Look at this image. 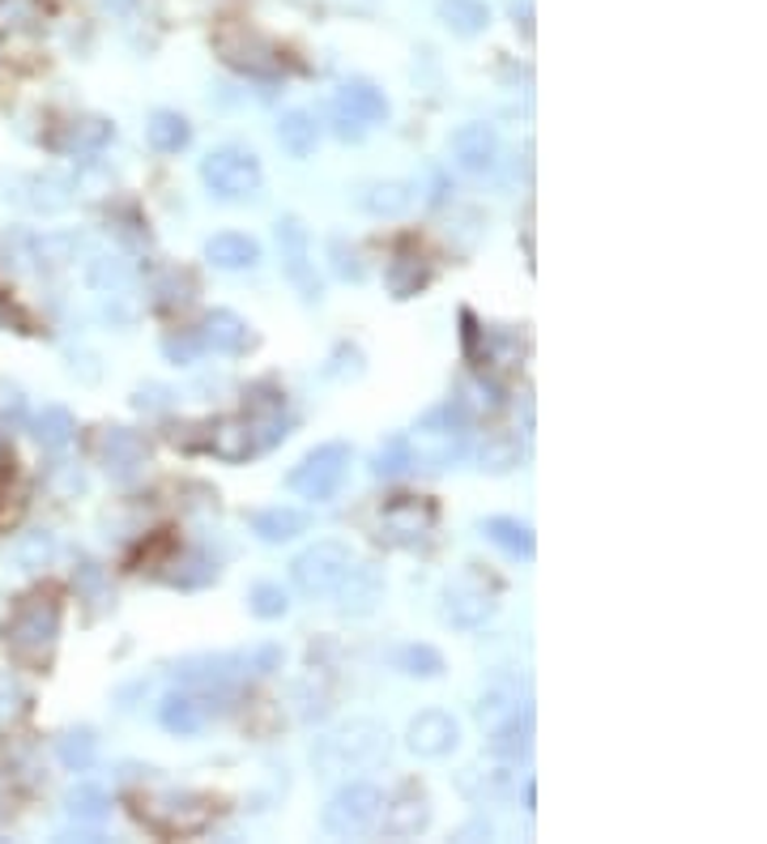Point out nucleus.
Wrapping results in <instances>:
<instances>
[{
    "label": "nucleus",
    "instance_id": "29",
    "mask_svg": "<svg viewBox=\"0 0 767 844\" xmlns=\"http://www.w3.org/2000/svg\"><path fill=\"white\" fill-rule=\"evenodd\" d=\"M426 282H431V264L414 248H401L384 269V286L392 299H414L418 291H426Z\"/></svg>",
    "mask_w": 767,
    "mask_h": 844
},
{
    "label": "nucleus",
    "instance_id": "39",
    "mask_svg": "<svg viewBox=\"0 0 767 844\" xmlns=\"http://www.w3.org/2000/svg\"><path fill=\"white\" fill-rule=\"evenodd\" d=\"M440 22L461 39H474L490 26V9L482 0H440Z\"/></svg>",
    "mask_w": 767,
    "mask_h": 844
},
{
    "label": "nucleus",
    "instance_id": "36",
    "mask_svg": "<svg viewBox=\"0 0 767 844\" xmlns=\"http://www.w3.org/2000/svg\"><path fill=\"white\" fill-rule=\"evenodd\" d=\"M333 713V686H328V674L324 670H312L294 682V716L299 721H324Z\"/></svg>",
    "mask_w": 767,
    "mask_h": 844
},
{
    "label": "nucleus",
    "instance_id": "19",
    "mask_svg": "<svg viewBox=\"0 0 767 844\" xmlns=\"http://www.w3.org/2000/svg\"><path fill=\"white\" fill-rule=\"evenodd\" d=\"M406 747L414 750L418 759H444L461 747V721L444 708H426L410 721L406 729Z\"/></svg>",
    "mask_w": 767,
    "mask_h": 844
},
{
    "label": "nucleus",
    "instance_id": "33",
    "mask_svg": "<svg viewBox=\"0 0 767 844\" xmlns=\"http://www.w3.org/2000/svg\"><path fill=\"white\" fill-rule=\"evenodd\" d=\"M145 141H150V150H159V154H180V150H188L192 145L188 116L159 107V111L150 116V125H145Z\"/></svg>",
    "mask_w": 767,
    "mask_h": 844
},
{
    "label": "nucleus",
    "instance_id": "7",
    "mask_svg": "<svg viewBox=\"0 0 767 844\" xmlns=\"http://www.w3.org/2000/svg\"><path fill=\"white\" fill-rule=\"evenodd\" d=\"M0 201L31 214H61L77 201V193H73V175L64 171H31V175L13 171V175H0Z\"/></svg>",
    "mask_w": 767,
    "mask_h": 844
},
{
    "label": "nucleus",
    "instance_id": "42",
    "mask_svg": "<svg viewBox=\"0 0 767 844\" xmlns=\"http://www.w3.org/2000/svg\"><path fill=\"white\" fill-rule=\"evenodd\" d=\"M73 431H77V422H73V414L64 405H43L34 414V440L43 448H52V453H61V448L73 444Z\"/></svg>",
    "mask_w": 767,
    "mask_h": 844
},
{
    "label": "nucleus",
    "instance_id": "28",
    "mask_svg": "<svg viewBox=\"0 0 767 844\" xmlns=\"http://www.w3.org/2000/svg\"><path fill=\"white\" fill-rule=\"evenodd\" d=\"M252 533L264 542V547H282V542H294L299 533H307L312 529V517L303 512V508H260V512H252Z\"/></svg>",
    "mask_w": 767,
    "mask_h": 844
},
{
    "label": "nucleus",
    "instance_id": "61",
    "mask_svg": "<svg viewBox=\"0 0 767 844\" xmlns=\"http://www.w3.org/2000/svg\"><path fill=\"white\" fill-rule=\"evenodd\" d=\"M0 465H4V440H0Z\"/></svg>",
    "mask_w": 767,
    "mask_h": 844
},
{
    "label": "nucleus",
    "instance_id": "52",
    "mask_svg": "<svg viewBox=\"0 0 767 844\" xmlns=\"http://www.w3.org/2000/svg\"><path fill=\"white\" fill-rule=\"evenodd\" d=\"M111 188H116L111 171H107V166H98L95 159H86V163L73 171V193L77 196H107Z\"/></svg>",
    "mask_w": 767,
    "mask_h": 844
},
{
    "label": "nucleus",
    "instance_id": "34",
    "mask_svg": "<svg viewBox=\"0 0 767 844\" xmlns=\"http://www.w3.org/2000/svg\"><path fill=\"white\" fill-rule=\"evenodd\" d=\"M111 141H116V125L102 120V116H90V120L64 125V137L56 141V150H64V154H98Z\"/></svg>",
    "mask_w": 767,
    "mask_h": 844
},
{
    "label": "nucleus",
    "instance_id": "40",
    "mask_svg": "<svg viewBox=\"0 0 767 844\" xmlns=\"http://www.w3.org/2000/svg\"><path fill=\"white\" fill-rule=\"evenodd\" d=\"M56 759L68 772H90L98 764V738L95 729H68L56 738Z\"/></svg>",
    "mask_w": 767,
    "mask_h": 844
},
{
    "label": "nucleus",
    "instance_id": "10",
    "mask_svg": "<svg viewBox=\"0 0 767 844\" xmlns=\"http://www.w3.org/2000/svg\"><path fill=\"white\" fill-rule=\"evenodd\" d=\"M278 252H282V273H287V282L299 291V299L312 307L324 299V286H320L316 278V260H312V235L303 227V218H278Z\"/></svg>",
    "mask_w": 767,
    "mask_h": 844
},
{
    "label": "nucleus",
    "instance_id": "3",
    "mask_svg": "<svg viewBox=\"0 0 767 844\" xmlns=\"http://www.w3.org/2000/svg\"><path fill=\"white\" fill-rule=\"evenodd\" d=\"M201 180H205L209 196H218V201H252L264 188V166L252 150L223 145V150H209L201 159Z\"/></svg>",
    "mask_w": 767,
    "mask_h": 844
},
{
    "label": "nucleus",
    "instance_id": "27",
    "mask_svg": "<svg viewBox=\"0 0 767 844\" xmlns=\"http://www.w3.org/2000/svg\"><path fill=\"white\" fill-rule=\"evenodd\" d=\"M205 260L223 273H239V269H252L260 264V244L252 235H239V230H223V235H209L205 239Z\"/></svg>",
    "mask_w": 767,
    "mask_h": 844
},
{
    "label": "nucleus",
    "instance_id": "35",
    "mask_svg": "<svg viewBox=\"0 0 767 844\" xmlns=\"http://www.w3.org/2000/svg\"><path fill=\"white\" fill-rule=\"evenodd\" d=\"M278 141H282V150H287L290 159H312L320 145V125L312 111H287L282 120H278Z\"/></svg>",
    "mask_w": 767,
    "mask_h": 844
},
{
    "label": "nucleus",
    "instance_id": "1",
    "mask_svg": "<svg viewBox=\"0 0 767 844\" xmlns=\"http://www.w3.org/2000/svg\"><path fill=\"white\" fill-rule=\"evenodd\" d=\"M410 444V469H447L452 461L465 456V444H469V410L465 401H440L431 405L418 426L406 435Z\"/></svg>",
    "mask_w": 767,
    "mask_h": 844
},
{
    "label": "nucleus",
    "instance_id": "4",
    "mask_svg": "<svg viewBox=\"0 0 767 844\" xmlns=\"http://www.w3.org/2000/svg\"><path fill=\"white\" fill-rule=\"evenodd\" d=\"M346 474H350V444L333 440V444H320V448H312V453L303 456V461L290 469L287 483L290 490L303 495L307 504H328V499H337Z\"/></svg>",
    "mask_w": 767,
    "mask_h": 844
},
{
    "label": "nucleus",
    "instance_id": "32",
    "mask_svg": "<svg viewBox=\"0 0 767 844\" xmlns=\"http://www.w3.org/2000/svg\"><path fill=\"white\" fill-rule=\"evenodd\" d=\"M482 533H486V542H495V547H499V551H508L511 559H533V554H538V538H533V529H529L525 520H516V517L482 520Z\"/></svg>",
    "mask_w": 767,
    "mask_h": 844
},
{
    "label": "nucleus",
    "instance_id": "6",
    "mask_svg": "<svg viewBox=\"0 0 767 844\" xmlns=\"http://www.w3.org/2000/svg\"><path fill=\"white\" fill-rule=\"evenodd\" d=\"M380 811H384L380 789L367 785V780H354V785H342V789L328 798L320 823H324L328 836H367V832H376Z\"/></svg>",
    "mask_w": 767,
    "mask_h": 844
},
{
    "label": "nucleus",
    "instance_id": "5",
    "mask_svg": "<svg viewBox=\"0 0 767 844\" xmlns=\"http://www.w3.org/2000/svg\"><path fill=\"white\" fill-rule=\"evenodd\" d=\"M354 567V554L346 542L324 538L316 547H307L303 554H294L290 563V581L303 597H333V588L342 585V576Z\"/></svg>",
    "mask_w": 767,
    "mask_h": 844
},
{
    "label": "nucleus",
    "instance_id": "37",
    "mask_svg": "<svg viewBox=\"0 0 767 844\" xmlns=\"http://www.w3.org/2000/svg\"><path fill=\"white\" fill-rule=\"evenodd\" d=\"M162 581L175 588H205L218 581V563L205 551H184L180 559H171V572H162Z\"/></svg>",
    "mask_w": 767,
    "mask_h": 844
},
{
    "label": "nucleus",
    "instance_id": "57",
    "mask_svg": "<svg viewBox=\"0 0 767 844\" xmlns=\"http://www.w3.org/2000/svg\"><path fill=\"white\" fill-rule=\"evenodd\" d=\"M474 392H478V410H490V414H495V410L504 405V392L495 389L490 380H474Z\"/></svg>",
    "mask_w": 767,
    "mask_h": 844
},
{
    "label": "nucleus",
    "instance_id": "26",
    "mask_svg": "<svg viewBox=\"0 0 767 844\" xmlns=\"http://www.w3.org/2000/svg\"><path fill=\"white\" fill-rule=\"evenodd\" d=\"M456 789L469 798V802H508L511 793H516V772H511V764H490V768H465L461 777H456Z\"/></svg>",
    "mask_w": 767,
    "mask_h": 844
},
{
    "label": "nucleus",
    "instance_id": "41",
    "mask_svg": "<svg viewBox=\"0 0 767 844\" xmlns=\"http://www.w3.org/2000/svg\"><path fill=\"white\" fill-rule=\"evenodd\" d=\"M150 294H154V307H159V312H175V307L192 303L196 282H192L188 269H162V273H154V282H150Z\"/></svg>",
    "mask_w": 767,
    "mask_h": 844
},
{
    "label": "nucleus",
    "instance_id": "30",
    "mask_svg": "<svg viewBox=\"0 0 767 844\" xmlns=\"http://www.w3.org/2000/svg\"><path fill=\"white\" fill-rule=\"evenodd\" d=\"M482 474H490V478H504L511 474L520 461H525V444H520V435L516 431H486L478 444V453H474Z\"/></svg>",
    "mask_w": 767,
    "mask_h": 844
},
{
    "label": "nucleus",
    "instance_id": "14",
    "mask_svg": "<svg viewBox=\"0 0 767 844\" xmlns=\"http://www.w3.org/2000/svg\"><path fill=\"white\" fill-rule=\"evenodd\" d=\"M495 610H499V597L478 576H461L456 585L444 588V623H452L456 631H478L495 618Z\"/></svg>",
    "mask_w": 767,
    "mask_h": 844
},
{
    "label": "nucleus",
    "instance_id": "46",
    "mask_svg": "<svg viewBox=\"0 0 767 844\" xmlns=\"http://www.w3.org/2000/svg\"><path fill=\"white\" fill-rule=\"evenodd\" d=\"M68 814L77 819V823H102L107 814H111V798L95 789V785H77L73 793H68Z\"/></svg>",
    "mask_w": 767,
    "mask_h": 844
},
{
    "label": "nucleus",
    "instance_id": "47",
    "mask_svg": "<svg viewBox=\"0 0 767 844\" xmlns=\"http://www.w3.org/2000/svg\"><path fill=\"white\" fill-rule=\"evenodd\" d=\"M328 260H333V273H337L342 282H363V278H367L363 252H358V244H350L346 235H333V239H328Z\"/></svg>",
    "mask_w": 767,
    "mask_h": 844
},
{
    "label": "nucleus",
    "instance_id": "58",
    "mask_svg": "<svg viewBox=\"0 0 767 844\" xmlns=\"http://www.w3.org/2000/svg\"><path fill=\"white\" fill-rule=\"evenodd\" d=\"M68 371H73V376H82L86 385H95L98 380V358L95 355H73L68 358Z\"/></svg>",
    "mask_w": 767,
    "mask_h": 844
},
{
    "label": "nucleus",
    "instance_id": "12",
    "mask_svg": "<svg viewBox=\"0 0 767 844\" xmlns=\"http://www.w3.org/2000/svg\"><path fill=\"white\" fill-rule=\"evenodd\" d=\"M98 461L107 469V478L116 483H137L150 465V444L141 431L132 426H102L98 431Z\"/></svg>",
    "mask_w": 767,
    "mask_h": 844
},
{
    "label": "nucleus",
    "instance_id": "43",
    "mask_svg": "<svg viewBox=\"0 0 767 844\" xmlns=\"http://www.w3.org/2000/svg\"><path fill=\"white\" fill-rule=\"evenodd\" d=\"M392 666L406 674V679H440L447 666H444V652L435 645H401L392 652Z\"/></svg>",
    "mask_w": 767,
    "mask_h": 844
},
{
    "label": "nucleus",
    "instance_id": "44",
    "mask_svg": "<svg viewBox=\"0 0 767 844\" xmlns=\"http://www.w3.org/2000/svg\"><path fill=\"white\" fill-rule=\"evenodd\" d=\"M511 708H520V682L516 679H495L486 691H482V700L474 704V713H478L482 725H495V721H504Z\"/></svg>",
    "mask_w": 767,
    "mask_h": 844
},
{
    "label": "nucleus",
    "instance_id": "22",
    "mask_svg": "<svg viewBox=\"0 0 767 844\" xmlns=\"http://www.w3.org/2000/svg\"><path fill=\"white\" fill-rule=\"evenodd\" d=\"M333 593H337V610H342L346 618H367L384 602L380 567H371V563L350 567V572L342 576V585L333 588Z\"/></svg>",
    "mask_w": 767,
    "mask_h": 844
},
{
    "label": "nucleus",
    "instance_id": "59",
    "mask_svg": "<svg viewBox=\"0 0 767 844\" xmlns=\"http://www.w3.org/2000/svg\"><path fill=\"white\" fill-rule=\"evenodd\" d=\"M478 836L482 841H490V836H495V823H490V819H474V823H465V827L456 832V841H478Z\"/></svg>",
    "mask_w": 767,
    "mask_h": 844
},
{
    "label": "nucleus",
    "instance_id": "17",
    "mask_svg": "<svg viewBox=\"0 0 767 844\" xmlns=\"http://www.w3.org/2000/svg\"><path fill=\"white\" fill-rule=\"evenodd\" d=\"M447 150H452V163L461 166L465 175H490L499 166V154H504L495 125H482V120L461 125L447 137Z\"/></svg>",
    "mask_w": 767,
    "mask_h": 844
},
{
    "label": "nucleus",
    "instance_id": "20",
    "mask_svg": "<svg viewBox=\"0 0 767 844\" xmlns=\"http://www.w3.org/2000/svg\"><path fill=\"white\" fill-rule=\"evenodd\" d=\"M226 695L214 700V691H184V695H166L159 704V725L166 734H175V738H192V734H201L205 729V721L214 713H223V708H214V704H223Z\"/></svg>",
    "mask_w": 767,
    "mask_h": 844
},
{
    "label": "nucleus",
    "instance_id": "50",
    "mask_svg": "<svg viewBox=\"0 0 767 844\" xmlns=\"http://www.w3.org/2000/svg\"><path fill=\"white\" fill-rule=\"evenodd\" d=\"M363 371H367V358H363V350L354 342L333 346V355L324 363V380H358Z\"/></svg>",
    "mask_w": 767,
    "mask_h": 844
},
{
    "label": "nucleus",
    "instance_id": "9",
    "mask_svg": "<svg viewBox=\"0 0 767 844\" xmlns=\"http://www.w3.org/2000/svg\"><path fill=\"white\" fill-rule=\"evenodd\" d=\"M61 636V602L56 597H22V606L4 623V640L18 652H47Z\"/></svg>",
    "mask_w": 767,
    "mask_h": 844
},
{
    "label": "nucleus",
    "instance_id": "18",
    "mask_svg": "<svg viewBox=\"0 0 767 844\" xmlns=\"http://www.w3.org/2000/svg\"><path fill=\"white\" fill-rule=\"evenodd\" d=\"M376 827H380L384 836H392V841L422 836L431 827V798L418 785H401L392 798H384V811Z\"/></svg>",
    "mask_w": 767,
    "mask_h": 844
},
{
    "label": "nucleus",
    "instance_id": "24",
    "mask_svg": "<svg viewBox=\"0 0 767 844\" xmlns=\"http://www.w3.org/2000/svg\"><path fill=\"white\" fill-rule=\"evenodd\" d=\"M86 248V235L77 230H52V235H31L26 239V260H31L39 273H61L73 260L82 257Z\"/></svg>",
    "mask_w": 767,
    "mask_h": 844
},
{
    "label": "nucleus",
    "instance_id": "2",
    "mask_svg": "<svg viewBox=\"0 0 767 844\" xmlns=\"http://www.w3.org/2000/svg\"><path fill=\"white\" fill-rule=\"evenodd\" d=\"M388 729L380 721H350L342 725L337 734L320 738L312 747V764H316V777H337V772H363V768H376L388 759Z\"/></svg>",
    "mask_w": 767,
    "mask_h": 844
},
{
    "label": "nucleus",
    "instance_id": "38",
    "mask_svg": "<svg viewBox=\"0 0 767 844\" xmlns=\"http://www.w3.org/2000/svg\"><path fill=\"white\" fill-rule=\"evenodd\" d=\"M13 567L18 572H43V567H52V559H56V533H47V529H31V533H22L18 542H13Z\"/></svg>",
    "mask_w": 767,
    "mask_h": 844
},
{
    "label": "nucleus",
    "instance_id": "16",
    "mask_svg": "<svg viewBox=\"0 0 767 844\" xmlns=\"http://www.w3.org/2000/svg\"><path fill=\"white\" fill-rule=\"evenodd\" d=\"M376 529H380V542H388V547H418L435 529V504L414 499V495L392 499L376 520Z\"/></svg>",
    "mask_w": 767,
    "mask_h": 844
},
{
    "label": "nucleus",
    "instance_id": "25",
    "mask_svg": "<svg viewBox=\"0 0 767 844\" xmlns=\"http://www.w3.org/2000/svg\"><path fill=\"white\" fill-rule=\"evenodd\" d=\"M354 201H358V209L371 214V218H401V214L414 209L418 188L410 180H376V184H363Z\"/></svg>",
    "mask_w": 767,
    "mask_h": 844
},
{
    "label": "nucleus",
    "instance_id": "49",
    "mask_svg": "<svg viewBox=\"0 0 767 844\" xmlns=\"http://www.w3.org/2000/svg\"><path fill=\"white\" fill-rule=\"evenodd\" d=\"M410 469V444H406V435H388L380 444V453L371 456V474L376 478H397V474H406Z\"/></svg>",
    "mask_w": 767,
    "mask_h": 844
},
{
    "label": "nucleus",
    "instance_id": "11",
    "mask_svg": "<svg viewBox=\"0 0 767 844\" xmlns=\"http://www.w3.org/2000/svg\"><path fill=\"white\" fill-rule=\"evenodd\" d=\"M137 819L159 827V832H201L209 823V802L188 789H162V793H141L137 798Z\"/></svg>",
    "mask_w": 767,
    "mask_h": 844
},
{
    "label": "nucleus",
    "instance_id": "23",
    "mask_svg": "<svg viewBox=\"0 0 767 844\" xmlns=\"http://www.w3.org/2000/svg\"><path fill=\"white\" fill-rule=\"evenodd\" d=\"M486 750H490V759H504V764L529 759V750H533V708L520 704L504 721H495V734H490Z\"/></svg>",
    "mask_w": 767,
    "mask_h": 844
},
{
    "label": "nucleus",
    "instance_id": "8",
    "mask_svg": "<svg viewBox=\"0 0 767 844\" xmlns=\"http://www.w3.org/2000/svg\"><path fill=\"white\" fill-rule=\"evenodd\" d=\"M388 116H392V107L380 86H371V82H346L333 95V132L342 141H363L367 129L384 125Z\"/></svg>",
    "mask_w": 767,
    "mask_h": 844
},
{
    "label": "nucleus",
    "instance_id": "15",
    "mask_svg": "<svg viewBox=\"0 0 767 844\" xmlns=\"http://www.w3.org/2000/svg\"><path fill=\"white\" fill-rule=\"evenodd\" d=\"M218 56L230 68L248 73V77H273L278 73V47L264 39V34L248 31V26H226L218 31Z\"/></svg>",
    "mask_w": 767,
    "mask_h": 844
},
{
    "label": "nucleus",
    "instance_id": "55",
    "mask_svg": "<svg viewBox=\"0 0 767 844\" xmlns=\"http://www.w3.org/2000/svg\"><path fill=\"white\" fill-rule=\"evenodd\" d=\"M282 645H260V649L248 652V670L252 674H273V670H282Z\"/></svg>",
    "mask_w": 767,
    "mask_h": 844
},
{
    "label": "nucleus",
    "instance_id": "31",
    "mask_svg": "<svg viewBox=\"0 0 767 844\" xmlns=\"http://www.w3.org/2000/svg\"><path fill=\"white\" fill-rule=\"evenodd\" d=\"M205 448L223 461H248L256 453L252 448V431H248V419H218L205 426Z\"/></svg>",
    "mask_w": 767,
    "mask_h": 844
},
{
    "label": "nucleus",
    "instance_id": "45",
    "mask_svg": "<svg viewBox=\"0 0 767 844\" xmlns=\"http://www.w3.org/2000/svg\"><path fill=\"white\" fill-rule=\"evenodd\" d=\"M86 278H90V286H95L102 299H107V294H128L132 282H137V278H132V264L120 257H95Z\"/></svg>",
    "mask_w": 767,
    "mask_h": 844
},
{
    "label": "nucleus",
    "instance_id": "53",
    "mask_svg": "<svg viewBox=\"0 0 767 844\" xmlns=\"http://www.w3.org/2000/svg\"><path fill=\"white\" fill-rule=\"evenodd\" d=\"M34 18V0H0V31H26Z\"/></svg>",
    "mask_w": 767,
    "mask_h": 844
},
{
    "label": "nucleus",
    "instance_id": "56",
    "mask_svg": "<svg viewBox=\"0 0 767 844\" xmlns=\"http://www.w3.org/2000/svg\"><path fill=\"white\" fill-rule=\"evenodd\" d=\"M73 585L82 588L86 597H102V567L90 563V559H82V563H77V572H73Z\"/></svg>",
    "mask_w": 767,
    "mask_h": 844
},
{
    "label": "nucleus",
    "instance_id": "21",
    "mask_svg": "<svg viewBox=\"0 0 767 844\" xmlns=\"http://www.w3.org/2000/svg\"><path fill=\"white\" fill-rule=\"evenodd\" d=\"M201 342H205V350H214V355L235 358V355H248V350H252L256 333L239 312L214 307V312H205V321H201Z\"/></svg>",
    "mask_w": 767,
    "mask_h": 844
},
{
    "label": "nucleus",
    "instance_id": "51",
    "mask_svg": "<svg viewBox=\"0 0 767 844\" xmlns=\"http://www.w3.org/2000/svg\"><path fill=\"white\" fill-rule=\"evenodd\" d=\"M205 350V342H201V333H188V328H180V333H166L162 337V358L166 363H175V367H192L196 358Z\"/></svg>",
    "mask_w": 767,
    "mask_h": 844
},
{
    "label": "nucleus",
    "instance_id": "48",
    "mask_svg": "<svg viewBox=\"0 0 767 844\" xmlns=\"http://www.w3.org/2000/svg\"><path fill=\"white\" fill-rule=\"evenodd\" d=\"M248 610L256 618H264V623H273V618H282L290 610V593L282 585H273V581H260L248 593Z\"/></svg>",
    "mask_w": 767,
    "mask_h": 844
},
{
    "label": "nucleus",
    "instance_id": "13",
    "mask_svg": "<svg viewBox=\"0 0 767 844\" xmlns=\"http://www.w3.org/2000/svg\"><path fill=\"white\" fill-rule=\"evenodd\" d=\"M239 674H248V652H196L171 666V679L188 691H226Z\"/></svg>",
    "mask_w": 767,
    "mask_h": 844
},
{
    "label": "nucleus",
    "instance_id": "54",
    "mask_svg": "<svg viewBox=\"0 0 767 844\" xmlns=\"http://www.w3.org/2000/svg\"><path fill=\"white\" fill-rule=\"evenodd\" d=\"M132 405H137V410H171V405H175V389H166V385H141V389L132 392Z\"/></svg>",
    "mask_w": 767,
    "mask_h": 844
},
{
    "label": "nucleus",
    "instance_id": "60",
    "mask_svg": "<svg viewBox=\"0 0 767 844\" xmlns=\"http://www.w3.org/2000/svg\"><path fill=\"white\" fill-rule=\"evenodd\" d=\"M56 487H61V495H77V490H86V478H82V469H61Z\"/></svg>",
    "mask_w": 767,
    "mask_h": 844
}]
</instances>
